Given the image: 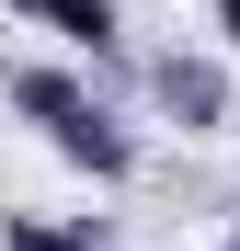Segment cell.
<instances>
[{
  "mask_svg": "<svg viewBox=\"0 0 240 251\" xmlns=\"http://www.w3.org/2000/svg\"><path fill=\"white\" fill-rule=\"evenodd\" d=\"M12 114L46 126V149L69 160V172H92V183H126L137 172V137L114 126V103L92 92V80H69V69H12Z\"/></svg>",
  "mask_w": 240,
  "mask_h": 251,
  "instance_id": "obj_1",
  "label": "cell"
},
{
  "mask_svg": "<svg viewBox=\"0 0 240 251\" xmlns=\"http://www.w3.org/2000/svg\"><path fill=\"white\" fill-rule=\"evenodd\" d=\"M149 103L172 114L183 137H206V126H229V69H217V57H183V46H172V57H149Z\"/></svg>",
  "mask_w": 240,
  "mask_h": 251,
  "instance_id": "obj_2",
  "label": "cell"
},
{
  "mask_svg": "<svg viewBox=\"0 0 240 251\" xmlns=\"http://www.w3.org/2000/svg\"><path fill=\"white\" fill-rule=\"evenodd\" d=\"M12 12H34L46 34H69L80 57H114V34H126V23H114V0H12Z\"/></svg>",
  "mask_w": 240,
  "mask_h": 251,
  "instance_id": "obj_3",
  "label": "cell"
},
{
  "mask_svg": "<svg viewBox=\"0 0 240 251\" xmlns=\"http://www.w3.org/2000/svg\"><path fill=\"white\" fill-rule=\"evenodd\" d=\"M0 251H103V228H92V217H12Z\"/></svg>",
  "mask_w": 240,
  "mask_h": 251,
  "instance_id": "obj_4",
  "label": "cell"
},
{
  "mask_svg": "<svg viewBox=\"0 0 240 251\" xmlns=\"http://www.w3.org/2000/svg\"><path fill=\"white\" fill-rule=\"evenodd\" d=\"M217 34H229V46H240V0H217Z\"/></svg>",
  "mask_w": 240,
  "mask_h": 251,
  "instance_id": "obj_5",
  "label": "cell"
},
{
  "mask_svg": "<svg viewBox=\"0 0 240 251\" xmlns=\"http://www.w3.org/2000/svg\"><path fill=\"white\" fill-rule=\"evenodd\" d=\"M229 251H240V228H229Z\"/></svg>",
  "mask_w": 240,
  "mask_h": 251,
  "instance_id": "obj_6",
  "label": "cell"
}]
</instances>
